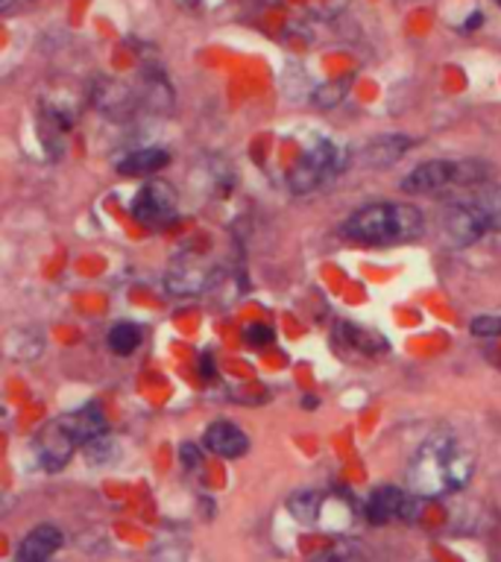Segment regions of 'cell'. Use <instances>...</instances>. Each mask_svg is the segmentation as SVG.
Wrapping results in <instances>:
<instances>
[{"instance_id":"obj_4","label":"cell","mask_w":501,"mask_h":562,"mask_svg":"<svg viewBox=\"0 0 501 562\" xmlns=\"http://www.w3.org/2000/svg\"><path fill=\"white\" fill-rule=\"evenodd\" d=\"M343 168V150L329 138L314 140L308 152H305L300 164L291 173V187L294 191H314L322 182H329L338 170Z\"/></svg>"},{"instance_id":"obj_3","label":"cell","mask_w":501,"mask_h":562,"mask_svg":"<svg viewBox=\"0 0 501 562\" xmlns=\"http://www.w3.org/2000/svg\"><path fill=\"white\" fill-rule=\"evenodd\" d=\"M484 179V170L478 164H464V161H428V164H419L416 170H411L402 182L407 194H426V197H435V194H445L457 185H478Z\"/></svg>"},{"instance_id":"obj_18","label":"cell","mask_w":501,"mask_h":562,"mask_svg":"<svg viewBox=\"0 0 501 562\" xmlns=\"http://www.w3.org/2000/svg\"><path fill=\"white\" fill-rule=\"evenodd\" d=\"M244 338L249 346H267V343H273V328L267 326H249L244 331Z\"/></svg>"},{"instance_id":"obj_13","label":"cell","mask_w":501,"mask_h":562,"mask_svg":"<svg viewBox=\"0 0 501 562\" xmlns=\"http://www.w3.org/2000/svg\"><path fill=\"white\" fill-rule=\"evenodd\" d=\"M466 199L473 203L475 211L481 215V220L487 223L490 232H501V185L478 187Z\"/></svg>"},{"instance_id":"obj_11","label":"cell","mask_w":501,"mask_h":562,"mask_svg":"<svg viewBox=\"0 0 501 562\" xmlns=\"http://www.w3.org/2000/svg\"><path fill=\"white\" fill-rule=\"evenodd\" d=\"M208 279H211V270H208L206 264L199 261V258H188V261L173 264L171 272H168V288H171L173 293L185 296V293L203 291L208 284Z\"/></svg>"},{"instance_id":"obj_14","label":"cell","mask_w":501,"mask_h":562,"mask_svg":"<svg viewBox=\"0 0 501 562\" xmlns=\"http://www.w3.org/2000/svg\"><path fill=\"white\" fill-rule=\"evenodd\" d=\"M164 164H168V152L150 147V150H138L133 156H126L118 164V170H121L123 176H147V173H156Z\"/></svg>"},{"instance_id":"obj_12","label":"cell","mask_w":501,"mask_h":562,"mask_svg":"<svg viewBox=\"0 0 501 562\" xmlns=\"http://www.w3.org/2000/svg\"><path fill=\"white\" fill-rule=\"evenodd\" d=\"M62 422H65L68 431L74 433L80 442H95L106 431V416L95 404H86L80 411L68 413V416H62Z\"/></svg>"},{"instance_id":"obj_10","label":"cell","mask_w":501,"mask_h":562,"mask_svg":"<svg viewBox=\"0 0 501 562\" xmlns=\"http://www.w3.org/2000/svg\"><path fill=\"white\" fill-rule=\"evenodd\" d=\"M62 545V534L53 525H38L33 527L24 542L19 545L15 562H48Z\"/></svg>"},{"instance_id":"obj_15","label":"cell","mask_w":501,"mask_h":562,"mask_svg":"<svg viewBox=\"0 0 501 562\" xmlns=\"http://www.w3.org/2000/svg\"><path fill=\"white\" fill-rule=\"evenodd\" d=\"M288 510L294 515L296 522H303V525H314L317 518H320V510H322V498L311 489H303V492H294V496L288 498Z\"/></svg>"},{"instance_id":"obj_17","label":"cell","mask_w":501,"mask_h":562,"mask_svg":"<svg viewBox=\"0 0 501 562\" xmlns=\"http://www.w3.org/2000/svg\"><path fill=\"white\" fill-rule=\"evenodd\" d=\"M473 334L478 338H499L501 334V317H475Z\"/></svg>"},{"instance_id":"obj_2","label":"cell","mask_w":501,"mask_h":562,"mask_svg":"<svg viewBox=\"0 0 501 562\" xmlns=\"http://www.w3.org/2000/svg\"><path fill=\"white\" fill-rule=\"evenodd\" d=\"M350 241L367 246H393L416 241L423 234V215L411 206L399 203H379L355 211L343 225Z\"/></svg>"},{"instance_id":"obj_1","label":"cell","mask_w":501,"mask_h":562,"mask_svg":"<svg viewBox=\"0 0 501 562\" xmlns=\"http://www.w3.org/2000/svg\"><path fill=\"white\" fill-rule=\"evenodd\" d=\"M473 454L461 442L440 433L416 451L407 468V484L419 498H440L445 492L464 489L473 478Z\"/></svg>"},{"instance_id":"obj_21","label":"cell","mask_w":501,"mask_h":562,"mask_svg":"<svg viewBox=\"0 0 501 562\" xmlns=\"http://www.w3.org/2000/svg\"><path fill=\"white\" fill-rule=\"evenodd\" d=\"M496 3H499V7H501V0H496Z\"/></svg>"},{"instance_id":"obj_5","label":"cell","mask_w":501,"mask_h":562,"mask_svg":"<svg viewBox=\"0 0 501 562\" xmlns=\"http://www.w3.org/2000/svg\"><path fill=\"white\" fill-rule=\"evenodd\" d=\"M76 445H80V440L68 431L65 422L57 419L50 422L48 428L38 431L36 442H33V451H36L38 463L48 468V472H59V468L68 466V460L74 457Z\"/></svg>"},{"instance_id":"obj_7","label":"cell","mask_w":501,"mask_h":562,"mask_svg":"<svg viewBox=\"0 0 501 562\" xmlns=\"http://www.w3.org/2000/svg\"><path fill=\"white\" fill-rule=\"evenodd\" d=\"M133 211L147 225L168 223L176 217V194L171 191V185L152 182V185L142 187V194L133 203Z\"/></svg>"},{"instance_id":"obj_16","label":"cell","mask_w":501,"mask_h":562,"mask_svg":"<svg viewBox=\"0 0 501 562\" xmlns=\"http://www.w3.org/2000/svg\"><path fill=\"white\" fill-rule=\"evenodd\" d=\"M138 343H142V331L133 322H118L109 331V349L118 352V355H133Z\"/></svg>"},{"instance_id":"obj_8","label":"cell","mask_w":501,"mask_h":562,"mask_svg":"<svg viewBox=\"0 0 501 562\" xmlns=\"http://www.w3.org/2000/svg\"><path fill=\"white\" fill-rule=\"evenodd\" d=\"M416 506H419V496L411 498L393 487H381L369 496L367 515L376 525H388L393 518H414Z\"/></svg>"},{"instance_id":"obj_6","label":"cell","mask_w":501,"mask_h":562,"mask_svg":"<svg viewBox=\"0 0 501 562\" xmlns=\"http://www.w3.org/2000/svg\"><path fill=\"white\" fill-rule=\"evenodd\" d=\"M443 232H445V241L452 246H469L475 244L481 234H487V223L481 220V215L475 211V206L469 199H461V203H454L443 217Z\"/></svg>"},{"instance_id":"obj_9","label":"cell","mask_w":501,"mask_h":562,"mask_svg":"<svg viewBox=\"0 0 501 562\" xmlns=\"http://www.w3.org/2000/svg\"><path fill=\"white\" fill-rule=\"evenodd\" d=\"M203 442H206L208 451H215L218 457L227 460L244 457L246 451H249V437L232 422H215L206 431V437H203Z\"/></svg>"},{"instance_id":"obj_20","label":"cell","mask_w":501,"mask_h":562,"mask_svg":"<svg viewBox=\"0 0 501 562\" xmlns=\"http://www.w3.org/2000/svg\"><path fill=\"white\" fill-rule=\"evenodd\" d=\"M10 7H12V0H3V12L10 10Z\"/></svg>"},{"instance_id":"obj_19","label":"cell","mask_w":501,"mask_h":562,"mask_svg":"<svg viewBox=\"0 0 501 562\" xmlns=\"http://www.w3.org/2000/svg\"><path fill=\"white\" fill-rule=\"evenodd\" d=\"M180 457H182V463H185V466H199V451H197V445H191V442H185V445H182Z\"/></svg>"}]
</instances>
